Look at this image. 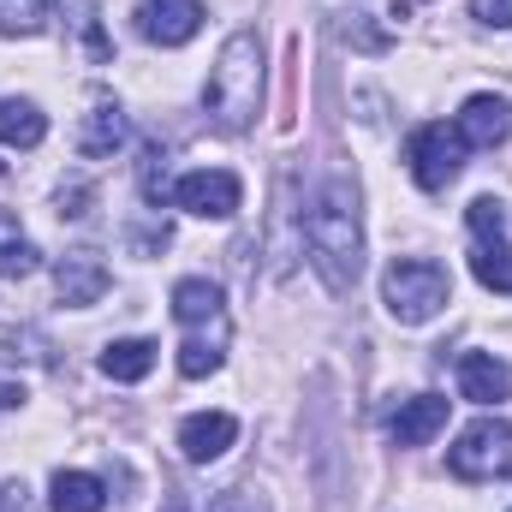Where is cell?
<instances>
[{
    "label": "cell",
    "instance_id": "cell-1",
    "mask_svg": "<svg viewBox=\"0 0 512 512\" xmlns=\"http://www.w3.org/2000/svg\"><path fill=\"white\" fill-rule=\"evenodd\" d=\"M304 245L328 292H352L364 274V221H358V191L346 179H328L304 215Z\"/></svg>",
    "mask_w": 512,
    "mask_h": 512
},
{
    "label": "cell",
    "instance_id": "cell-2",
    "mask_svg": "<svg viewBox=\"0 0 512 512\" xmlns=\"http://www.w3.org/2000/svg\"><path fill=\"white\" fill-rule=\"evenodd\" d=\"M203 108L221 131H251L262 108V42L256 30H233L215 54V72L203 84Z\"/></svg>",
    "mask_w": 512,
    "mask_h": 512
},
{
    "label": "cell",
    "instance_id": "cell-3",
    "mask_svg": "<svg viewBox=\"0 0 512 512\" xmlns=\"http://www.w3.org/2000/svg\"><path fill=\"white\" fill-rule=\"evenodd\" d=\"M382 298H387V310H393V322L423 328V322H435V316L453 304V280H447L441 262L399 256V262L382 274Z\"/></svg>",
    "mask_w": 512,
    "mask_h": 512
},
{
    "label": "cell",
    "instance_id": "cell-4",
    "mask_svg": "<svg viewBox=\"0 0 512 512\" xmlns=\"http://www.w3.org/2000/svg\"><path fill=\"white\" fill-rule=\"evenodd\" d=\"M447 471L465 483H495L512 471V423L507 417H477L453 447H447Z\"/></svg>",
    "mask_w": 512,
    "mask_h": 512
},
{
    "label": "cell",
    "instance_id": "cell-5",
    "mask_svg": "<svg viewBox=\"0 0 512 512\" xmlns=\"http://www.w3.org/2000/svg\"><path fill=\"white\" fill-rule=\"evenodd\" d=\"M405 161L423 191H447L465 167V137H459V126H417L405 143Z\"/></svg>",
    "mask_w": 512,
    "mask_h": 512
},
{
    "label": "cell",
    "instance_id": "cell-6",
    "mask_svg": "<svg viewBox=\"0 0 512 512\" xmlns=\"http://www.w3.org/2000/svg\"><path fill=\"white\" fill-rule=\"evenodd\" d=\"M239 197H245V185H239L227 167H197V173H185V179L173 185V203H179L185 215H197V221H227V215H239Z\"/></svg>",
    "mask_w": 512,
    "mask_h": 512
},
{
    "label": "cell",
    "instance_id": "cell-7",
    "mask_svg": "<svg viewBox=\"0 0 512 512\" xmlns=\"http://www.w3.org/2000/svg\"><path fill=\"white\" fill-rule=\"evenodd\" d=\"M108 286H114V280H108V262L96 251H66L54 262V292H60V304H72V310L102 304Z\"/></svg>",
    "mask_w": 512,
    "mask_h": 512
},
{
    "label": "cell",
    "instance_id": "cell-8",
    "mask_svg": "<svg viewBox=\"0 0 512 512\" xmlns=\"http://www.w3.org/2000/svg\"><path fill=\"white\" fill-rule=\"evenodd\" d=\"M137 30H143L155 48H185V42L203 30V6H197V0H143V6H137Z\"/></svg>",
    "mask_w": 512,
    "mask_h": 512
},
{
    "label": "cell",
    "instance_id": "cell-9",
    "mask_svg": "<svg viewBox=\"0 0 512 512\" xmlns=\"http://www.w3.org/2000/svg\"><path fill=\"white\" fill-rule=\"evenodd\" d=\"M447 429V399L441 393H417V399H405L393 417H387V435L399 441V447H423V441H435Z\"/></svg>",
    "mask_w": 512,
    "mask_h": 512
},
{
    "label": "cell",
    "instance_id": "cell-10",
    "mask_svg": "<svg viewBox=\"0 0 512 512\" xmlns=\"http://www.w3.org/2000/svg\"><path fill=\"white\" fill-rule=\"evenodd\" d=\"M233 435H239V423H233L227 411H197V417H185V423H179V447H185V459H191V465L221 459V453L233 447Z\"/></svg>",
    "mask_w": 512,
    "mask_h": 512
},
{
    "label": "cell",
    "instance_id": "cell-11",
    "mask_svg": "<svg viewBox=\"0 0 512 512\" xmlns=\"http://www.w3.org/2000/svg\"><path fill=\"white\" fill-rule=\"evenodd\" d=\"M453 126L465 137V149H495V143H507V131H512V108L501 96H471Z\"/></svg>",
    "mask_w": 512,
    "mask_h": 512
},
{
    "label": "cell",
    "instance_id": "cell-12",
    "mask_svg": "<svg viewBox=\"0 0 512 512\" xmlns=\"http://www.w3.org/2000/svg\"><path fill=\"white\" fill-rule=\"evenodd\" d=\"M459 393H465L471 405H495V399L512 393V370L501 358H489V352H465V358H459Z\"/></svg>",
    "mask_w": 512,
    "mask_h": 512
},
{
    "label": "cell",
    "instance_id": "cell-13",
    "mask_svg": "<svg viewBox=\"0 0 512 512\" xmlns=\"http://www.w3.org/2000/svg\"><path fill=\"white\" fill-rule=\"evenodd\" d=\"M173 316L185 322V328H209V322H227V298H221V286L215 280H179L173 286Z\"/></svg>",
    "mask_w": 512,
    "mask_h": 512
},
{
    "label": "cell",
    "instance_id": "cell-14",
    "mask_svg": "<svg viewBox=\"0 0 512 512\" xmlns=\"http://www.w3.org/2000/svg\"><path fill=\"white\" fill-rule=\"evenodd\" d=\"M48 507L54 512H102L108 507V489H102V477H90V471H54Z\"/></svg>",
    "mask_w": 512,
    "mask_h": 512
},
{
    "label": "cell",
    "instance_id": "cell-15",
    "mask_svg": "<svg viewBox=\"0 0 512 512\" xmlns=\"http://www.w3.org/2000/svg\"><path fill=\"white\" fill-rule=\"evenodd\" d=\"M126 143V108L120 102H96L84 114V131H78V149L84 155H114Z\"/></svg>",
    "mask_w": 512,
    "mask_h": 512
},
{
    "label": "cell",
    "instance_id": "cell-16",
    "mask_svg": "<svg viewBox=\"0 0 512 512\" xmlns=\"http://www.w3.org/2000/svg\"><path fill=\"white\" fill-rule=\"evenodd\" d=\"M221 358H227V322H221L215 334H203V328H191V340L179 346V376H191V382H203V376H215V370H221Z\"/></svg>",
    "mask_w": 512,
    "mask_h": 512
},
{
    "label": "cell",
    "instance_id": "cell-17",
    "mask_svg": "<svg viewBox=\"0 0 512 512\" xmlns=\"http://www.w3.org/2000/svg\"><path fill=\"white\" fill-rule=\"evenodd\" d=\"M48 137V120H42V108L36 102H0V143L6 149H36Z\"/></svg>",
    "mask_w": 512,
    "mask_h": 512
},
{
    "label": "cell",
    "instance_id": "cell-18",
    "mask_svg": "<svg viewBox=\"0 0 512 512\" xmlns=\"http://www.w3.org/2000/svg\"><path fill=\"white\" fill-rule=\"evenodd\" d=\"M149 370H155V346L149 340H114L102 352V376L108 382H143Z\"/></svg>",
    "mask_w": 512,
    "mask_h": 512
},
{
    "label": "cell",
    "instance_id": "cell-19",
    "mask_svg": "<svg viewBox=\"0 0 512 512\" xmlns=\"http://www.w3.org/2000/svg\"><path fill=\"white\" fill-rule=\"evenodd\" d=\"M54 12L66 18V30H78L84 36V48L96 54V60H108V36H102V0H54Z\"/></svg>",
    "mask_w": 512,
    "mask_h": 512
},
{
    "label": "cell",
    "instance_id": "cell-20",
    "mask_svg": "<svg viewBox=\"0 0 512 512\" xmlns=\"http://www.w3.org/2000/svg\"><path fill=\"white\" fill-rule=\"evenodd\" d=\"M471 274L489 286V292H512V245L507 239H483L471 251Z\"/></svg>",
    "mask_w": 512,
    "mask_h": 512
},
{
    "label": "cell",
    "instance_id": "cell-21",
    "mask_svg": "<svg viewBox=\"0 0 512 512\" xmlns=\"http://www.w3.org/2000/svg\"><path fill=\"white\" fill-rule=\"evenodd\" d=\"M36 245L12 227V215H0V280H24V274H36Z\"/></svg>",
    "mask_w": 512,
    "mask_h": 512
},
{
    "label": "cell",
    "instance_id": "cell-22",
    "mask_svg": "<svg viewBox=\"0 0 512 512\" xmlns=\"http://www.w3.org/2000/svg\"><path fill=\"white\" fill-rule=\"evenodd\" d=\"M137 179H143V203L161 209V203L173 197V185H167V155H161V149H143V173H137Z\"/></svg>",
    "mask_w": 512,
    "mask_h": 512
},
{
    "label": "cell",
    "instance_id": "cell-23",
    "mask_svg": "<svg viewBox=\"0 0 512 512\" xmlns=\"http://www.w3.org/2000/svg\"><path fill=\"white\" fill-rule=\"evenodd\" d=\"M42 24V0H0V30L6 36H30Z\"/></svg>",
    "mask_w": 512,
    "mask_h": 512
},
{
    "label": "cell",
    "instance_id": "cell-24",
    "mask_svg": "<svg viewBox=\"0 0 512 512\" xmlns=\"http://www.w3.org/2000/svg\"><path fill=\"white\" fill-rule=\"evenodd\" d=\"M471 233H477V245H483V239H507V215H501L495 197H477V203H471Z\"/></svg>",
    "mask_w": 512,
    "mask_h": 512
},
{
    "label": "cell",
    "instance_id": "cell-25",
    "mask_svg": "<svg viewBox=\"0 0 512 512\" xmlns=\"http://www.w3.org/2000/svg\"><path fill=\"white\" fill-rule=\"evenodd\" d=\"M471 18L489 24V30H507L512 24V0H471Z\"/></svg>",
    "mask_w": 512,
    "mask_h": 512
},
{
    "label": "cell",
    "instance_id": "cell-26",
    "mask_svg": "<svg viewBox=\"0 0 512 512\" xmlns=\"http://www.w3.org/2000/svg\"><path fill=\"white\" fill-rule=\"evenodd\" d=\"M209 512H262V501H256V495H245V489H227V495H221Z\"/></svg>",
    "mask_w": 512,
    "mask_h": 512
},
{
    "label": "cell",
    "instance_id": "cell-27",
    "mask_svg": "<svg viewBox=\"0 0 512 512\" xmlns=\"http://www.w3.org/2000/svg\"><path fill=\"white\" fill-rule=\"evenodd\" d=\"M0 512H30V489L24 483H0Z\"/></svg>",
    "mask_w": 512,
    "mask_h": 512
},
{
    "label": "cell",
    "instance_id": "cell-28",
    "mask_svg": "<svg viewBox=\"0 0 512 512\" xmlns=\"http://www.w3.org/2000/svg\"><path fill=\"white\" fill-rule=\"evenodd\" d=\"M18 399H24V387H18V382H0V411H12Z\"/></svg>",
    "mask_w": 512,
    "mask_h": 512
},
{
    "label": "cell",
    "instance_id": "cell-29",
    "mask_svg": "<svg viewBox=\"0 0 512 512\" xmlns=\"http://www.w3.org/2000/svg\"><path fill=\"white\" fill-rule=\"evenodd\" d=\"M411 6H417V0H393V18H405V12H411Z\"/></svg>",
    "mask_w": 512,
    "mask_h": 512
},
{
    "label": "cell",
    "instance_id": "cell-30",
    "mask_svg": "<svg viewBox=\"0 0 512 512\" xmlns=\"http://www.w3.org/2000/svg\"><path fill=\"white\" fill-rule=\"evenodd\" d=\"M167 512H185V495H167Z\"/></svg>",
    "mask_w": 512,
    "mask_h": 512
}]
</instances>
